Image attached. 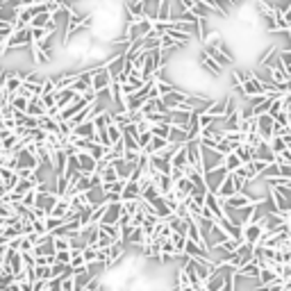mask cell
Segmentation results:
<instances>
[{
  "instance_id": "f35d334b",
  "label": "cell",
  "mask_w": 291,
  "mask_h": 291,
  "mask_svg": "<svg viewBox=\"0 0 291 291\" xmlns=\"http://www.w3.org/2000/svg\"><path fill=\"white\" fill-rule=\"evenodd\" d=\"M273 5H275V9L278 11H289V7H291V0H273Z\"/></svg>"
},
{
  "instance_id": "f546056e",
  "label": "cell",
  "mask_w": 291,
  "mask_h": 291,
  "mask_svg": "<svg viewBox=\"0 0 291 291\" xmlns=\"http://www.w3.org/2000/svg\"><path fill=\"white\" fill-rule=\"evenodd\" d=\"M9 105L14 107V112H25L27 114V107H30V98L25 96H14L9 100Z\"/></svg>"
},
{
  "instance_id": "7c38bea8",
  "label": "cell",
  "mask_w": 291,
  "mask_h": 291,
  "mask_svg": "<svg viewBox=\"0 0 291 291\" xmlns=\"http://www.w3.org/2000/svg\"><path fill=\"white\" fill-rule=\"evenodd\" d=\"M168 116H171V125L189 130V123H191V116H194V112H187V109H175V112H171Z\"/></svg>"
},
{
  "instance_id": "52a82bcc",
  "label": "cell",
  "mask_w": 291,
  "mask_h": 291,
  "mask_svg": "<svg viewBox=\"0 0 291 291\" xmlns=\"http://www.w3.org/2000/svg\"><path fill=\"white\" fill-rule=\"evenodd\" d=\"M273 130H275V119L271 114H264V116H257V132L262 135L264 141L273 139Z\"/></svg>"
},
{
  "instance_id": "83f0119b",
  "label": "cell",
  "mask_w": 291,
  "mask_h": 291,
  "mask_svg": "<svg viewBox=\"0 0 291 291\" xmlns=\"http://www.w3.org/2000/svg\"><path fill=\"white\" fill-rule=\"evenodd\" d=\"M223 166L227 168V173H237L239 168L243 166L241 159L237 157V152H230V155H225V162H223Z\"/></svg>"
},
{
  "instance_id": "d6986e66",
  "label": "cell",
  "mask_w": 291,
  "mask_h": 291,
  "mask_svg": "<svg viewBox=\"0 0 291 291\" xmlns=\"http://www.w3.org/2000/svg\"><path fill=\"white\" fill-rule=\"evenodd\" d=\"M210 116H214V119H225L227 116V98H223V100H214V103L207 107V112Z\"/></svg>"
},
{
  "instance_id": "6da1fadb",
  "label": "cell",
  "mask_w": 291,
  "mask_h": 291,
  "mask_svg": "<svg viewBox=\"0 0 291 291\" xmlns=\"http://www.w3.org/2000/svg\"><path fill=\"white\" fill-rule=\"evenodd\" d=\"M223 162H225V155H221L216 148H205L203 146V171H214V168L223 166Z\"/></svg>"
},
{
  "instance_id": "7bdbcfd3",
  "label": "cell",
  "mask_w": 291,
  "mask_h": 291,
  "mask_svg": "<svg viewBox=\"0 0 291 291\" xmlns=\"http://www.w3.org/2000/svg\"><path fill=\"white\" fill-rule=\"evenodd\" d=\"M287 37H289V48H291V32H289V34H287Z\"/></svg>"
},
{
  "instance_id": "74e56055",
  "label": "cell",
  "mask_w": 291,
  "mask_h": 291,
  "mask_svg": "<svg viewBox=\"0 0 291 291\" xmlns=\"http://www.w3.org/2000/svg\"><path fill=\"white\" fill-rule=\"evenodd\" d=\"M55 259H57V262H62V264H66V266H71L73 253H71V250H64V253H57V255H55Z\"/></svg>"
},
{
  "instance_id": "ffe728a7",
  "label": "cell",
  "mask_w": 291,
  "mask_h": 291,
  "mask_svg": "<svg viewBox=\"0 0 291 291\" xmlns=\"http://www.w3.org/2000/svg\"><path fill=\"white\" fill-rule=\"evenodd\" d=\"M168 141H171L173 146H184L189 144V132L184 128H175V125H171V135H168Z\"/></svg>"
},
{
  "instance_id": "4dcf8cb0",
  "label": "cell",
  "mask_w": 291,
  "mask_h": 291,
  "mask_svg": "<svg viewBox=\"0 0 291 291\" xmlns=\"http://www.w3.org/2000/svg\"><path fill=\"white\" fill-rule=\"evenodd\" d=\"M107 152H109V148L107 146H103V144H93L91 146V150H89V155L93 157V159H96V162H100V159H105V157H107Z\"/></svg>"
},
{
  "instance_id": "277c9868",
  "label": "cell",
  "mask_w": 291,
  "mask_h": 291,
  "mask_svg": "<svg viewBox=\"0 0 291 291\" xmlns=\"http://www.w3.org/2000/svg\"><path fill=\"white\" fill-rule=\"evenodd\" d=\"M262 239H264V225H262V223H250V225L243 227V243L259 246Z\"/></svg>"
},
{
  "instance_id": "3957f363",
  "label": "cell",
  "mask_w": 291,
  "mask_h": 291,
  "mask_svg": "<svg viewBox=\"0 0 291 291\" xmlns=\"http://www.w3.org/2000/svg\"><path fill=\"white\" fill-rule=\"evenodd\" d=\"M123 218V203H107L100 225H119Z\"/></svg>"
},
{
  "instance_id": "e575fe53",
  "label": "cell",
  "mask_w": 291,
  "mask_h": 291,
  "mask_svg": "<svg viewBox=\"0 0 291 291\" xmlns=\"http://www.w3.org/2000/svg\"><path fill=\"white\" fill-rule=\"evenodd\" d=\"M34 273H37V280H53V269L50 266H37Z\"/></svg>"
},
{
  "instance_id": "8d00e7d4",
  "label": "cell",
  "mask_w": 291,
  "mask_h": 291,
  "mask_svg": "<svg viewBox=\"0 0 291 291\" xmlns=\"http://www.w3.org/2000/svg\"><path fill=\"white\" fill-rule=\"evenodd\" d=\"M137 141H139V148H141V150H146V148L150 146V141H152V132H141V135L137 137Z\"/></svg>"
},
{
  "instance_id": "44dd1931",
  "label": "cell",
  "mask_w": 291,
  "mask_h": 291,
  "mask_svg": "<svg viewBox=\"0 0 291 291\" xmlns=\"http://www.w3.org/2000/svg\"><path fill=\"white\" fill-rule=\"evenodd\" d=\"M255 248H257V246H253V243H241V246H239L237 255H239V259H241V266L250 264L255 259Z\"/></svg>"
},
{
  "instance_id": "8992f818",
  "label": "cell",
  "mask_w": 291,
  "mask_h": 291,
  "mask_svg": "<svg viewBox=\"0 0 291 291\" xmlns=\"http://www.w3.org/2000/svg\"><path fill=\"white\" fill-rule=\"evenodd\" d=\"M241 91H243V96H246V100H248V98L264 96V86H262V80H259V77L253 73V77H250V80H246L241 84Z\"/></svg>"
},
{
  "instance_id": "5bb4252c",
  "label": "cell",
  "mask_w": 291,
  "mask_h": 291,
  "mask_svg": "<svg viewBox=\"0 0 291 291\" xmlns=\"http://www.w3.org/2000/svg\"><path fill=\"white\" fill-rule=\"evenodd\" d=\"M239 191H237V182H234V175H227L225 178V182L221 184V189H218V191H216V196H218V198L221 200H227V198H232V196H237Z\"/></svg>"
},
{
  "instance_id": "d590c367",
  "label": "cell",
  "mask_w": 291,
  "mask_h": 291,
  "mask_svg": "<svg viewBox=\"0 0 291 291\" xmlns=\"http://www.w3.org/2000/svg\"><path fill=\"white\" fill-rule=\"evenodd\" d=\"M53 237H55V234H53ZM55 248H57V253L71 250V239H66V237H55Z\"/></svg>"
},
{
  "instance_id": "1f68e13d",
  "label": "cell",
  "mask_w": 291,
  "mask_h": 291,
  "mask_svg": "<svg viewBox=\"0 0 291 291\" xmlns=\"http://www.w3.org/2000/svg\"><path fill=\"white\" fill-rule=\"evenodd\" d=\"M269 146H271V150H273L275 155H282V152H285L287 148H289V144H287V141L282 139V137H273V139L269 141Z\"/></svg>"
},
{
  "instance_id": "8fae6325",
  "label": "cell",
  "mask_w": 291,
  "mask_h": 291,
  "mask_svg": "<svg viewBox=\"0 0 291 291\" xmlns=\"http://www.w3.org/2000/svg\"><path fill=\"white\" fill-rule=\"evenodd\" d=\"M100 234H103V230H100V223H91V225L82 227L80 237L86 241V246H96L98 239H100Z\"/></svg>"
},
{
  "instance_id": "cb8c5ba5",
  "label": "cell",
  "mask_w": 291,
  "mask_h": 291,
  "mask_svg": "<svg viewBox=\"0 0 291 291\" xmlns=\"http://www.w3.org/2000/svg\"><path fill=\"white\" fill-rule=\"evenodd\" d=\"M155 184H157V189L162 191V196H166V194H171L173 191V187H175V180L171 178V175H155Z\"/></svg>"
},
{
  "instance_id": "7a4b0ae2",
  "label": "cell",
  "mask_w": 291,
  "mask_h": 291,
  "mask_svg": "<svg viewBox=\"0 0 291 291\" xmlns=\"http://www.w3.org/2000/svg\"><path fill=\"white\" fill-rule=\"evenodd\" d=\"M227 175H230V173H227L225 166H218V168H214V171H207L205 173V182H207L210 194H216V191L221 189V184L225 182Z\"/></svg>"
},
{
  "instance_id": "9a60e30c",
  "label": "cell",
  "mask_w": 291,
  "mask_h": 291,
  "mask_svg": "<svg viewBox=\"0 0 291 291\" xmlns=\"http://www.w3.org/2000/svg\"><path fill=\"white\" fill-rule=\"evenodd\" d=\"M123 203H130V200H141V184L135 182V180H128L125 182V189L123 194H121Z\"/></svg>"
},
{
  "instance_id": "d6a6232c",
  "label": "cell",
  "mask_w": 291,
  "mask_h": 291,
  "mask_svg": "<svg viewBox=\"0 0 291 291\" xmlns=\"http://www.w3.org/2000/svg\"><path fill=\"white\" fill-rule=\"evenodd\" d=\"M50 21H53V14H50V11H43V14H37V16H34L30 27H46Z\"/></svg>"
},
{
  "instance_id": "4316f807",
  "label": "cell",
  "mask_w": 291,
  "mask_h": 291,
  "mask_svg": "<svg viewBox=\"0 0 291 291\" xmlns=\"http://www.w3.org/2000/svg\"><path fill=\"white\" fill-rule=\"evenodd\" d=\"M280 275L275 273L273 269H262V273H259V287H271L275 285V280H278Z\"/></svg>"
},
{
  "instance_id": "30bf717a",
  "label": "cell",
  "mask_w": 291,
  "mask_h": 291,
  "mask_svg": "<svg viewBox=\"0 0 291 291\" xmlns=\"http://www.w3.org/2000/svg\"><path fill=\"white\" fill-rule=\"evenodd\" d=\"M200 69H205L212 77H218V75L223 73V66H221V64H216V62L212 60V57L205 53V50H200Z\"/></svg>"
},
{
  "instance_id": "ba28073f",
  "label": "cell",
  "mask_w": 291,
  "mask_h": 291,
  "mask_svg": "<svg viewBox=\"0 0 291 291\" xmlns=\"http://www.w3.org/2000/svg\"><path fill=\"white\" fill-rule=\"evenodd\" d=\"M223 203H225V207H230V210H243V207H248V205H255L257 200H255L250 194H246V191H241V194L232 196V198L223 200Z\"/></svg>"
},
{
  "instance_id": "7402d4cb",
  "label": "cell",
  "mask_w": 291,
  "mask_h": 291,
  "mask_svg": "<svg viewBox=\"0 0 291 291\" xmlns=\"http://www.w3.org/2000/svg\"><path fill=\"white\" fill-rule=\"evenodd\" d=\"M77 98L75 89H62V91H57V107L60 109H66L73 100Z\"/></svg>"
},
{
  "instance_id": "d4e9b609",
  "label": "cell",
  "mask_w": 291,
  "mask_h": 291,
  "mask_svg": "<svg viewBox=\"0 0 291 291\" xmlns=\"http://www.w3.org/2000/svg\"><path fill=\"white\" fill-rule=\"evenodd\" d=\"M234 152H237V157L241 159V164H243V166H248V164H253V162H255V148H250L248 144L239 146V148H237Z\"/></svg>"
},
{
  "instance_id": "e0dca14e",
  "label": "cell",
  "mask_w": 291,
  "mask_h": 291,
  "mask_svg": "<svg viewBox=\"0 0 291 291\" xmlns=\"http://www.w3.org/2000/svg\"><path fill=\"white\" fill-rule=\"evenodd\" d=\"M203 50H205V53L210 55V57H212V60L216 62V64H221L223 69H225V66H230V64H232V57H227V55L223 53L221 48H216V46H205V48H203Z\"/></svg>"
},
{
  "instance_id": "ab89813d",
  "label": "cell",
  "mask_w": 291,
  "mask_h": 291,
  "mask_svg": "<svg viewBox=\"0 0 291 291\" xmlns=\"http://www.w3.org/2000/svg\"><path fill=\"white\" fill-rule=\"evenodd\" d=\"M275 164H291V148H287L282 155H278V162Z\"/></svg>"
},
{
  "instance_id": "603a6c76",
  "label": "cell",
  "mask_w": 291,
  "mask_h": 291,
  "mask_svg": "<svg viewBox=\"0 0 291 291\" xmlns=\"http://www.w3.org/2000/svg\"><path fill=\"white\" fill-rule=\"evenodd\" d=\"M27 116H34V119H43V116H48V109L43 107L41 98H32V100H30V107H27Z\"/></svg>"
},
{
  "instance_id": "ac0fdd59",
  "label": "cell",
  "mask_w": 291,
  "mask_h": 291,
  "mask_svg": "<svg viewBox=\"0 0 291 291\" xmlns=\"http://www.w3.org/2000/svg\"><path fill=\"white\" fill-rule=\"evenodd\" d=\"M173 168H178V171H187V168H189L187 144H184V146H178V150L173 152Z\"/></svg>"
},
{
  "instance_id": "f1b7e54d",
  "label": "cell",
  "mask_w": 291,
  "mask_h": 291,
  "mask_svg": "<svg viewBox=\"0 0 291 291\" xmlns=\"http://www.w3.org/2000/svg\"><path fill=\"white\" fill-rule=\"evenodd\" d=\"M100 175H103V184H109V187H112V184H116L121 180L119 173H116V168H114V164H109V166L105 168Z\"/></svg>"
},
{
  "instance_id": "2e32d148",
  "label": "cell",
  "mask_w": 291,
  "mask_h": 291,
  "mask_svg": "<svg viewBox=\"0 0 291 291\" xmlns=\"http://www.w3.org/2000/svg\"><path fill=\"white\" fill-rule=\"evenodd\" d=\"M77 162H80V171L84 173V175H93V173H96L98 162L89 155V152H77Z\"/></svg>"
},
{
  "instance_id": "60d3db41",
  "label": "cell",
  "mask_w": 291,
  "mask_h": 291,
  "mask_svg": "<svg viewBox=\"0 0 291 291\" xmlns=\"http://www.w3.org/2000/svg\"><path fill=\"white\" fill-rule=\"evenodd\" d=\"M285 232H287V237H289V241H291V223H285Z\"/></svg>"
},
{
  "instance_id": "484cf974",
  "label": "cell",
  "mask_w": 291,
  "mask_h": 291,
  "mask_svg": "<svg viewBox=\"0 0 291 291\" xmlns=\"http://www.w3.org/2000/svg\"><path fill=\"white\" fill-rule=\"evenodd\" d=\"M239 275H243V278H253V280H259V273H262V269L257 266V262H250V264L241 266V269L237 271Z\"/></svg>"
},
{
  "instance_id": "836d02e7",
  "label": "cell",
  "mask_w": 291,
  "mask_h": 291,
  "mask_svg": "<svg viewBox=\"0 0 291 291\" xmlns=\"http://www.w3.org/2000/svg\"><path fill=\"white\" fill-rule=\"evenodd\" d=\"M150 132H152V137H162V139H168V135H171V125H168V123L152 125Z\"/></svg>"
},
{
  "instance_id": "9c48e42d",
  "label": "cell",
  "mask_w": 291,
  "mask_h": 291,
  "mask_svg": "<svg viewBox=\"0 0 291 291\" xmlns=\"http://www.w3.org/2000/svg\"><path fill=\"white\" fill-rule=\"evenodd\" d=\"M255 162H264V164H269V166L278 162V155L271 150L269 141H264L262 146H257V148H255Z\"/></svg>"
},
{
  "instance_id": "5b68a950",
  "label": "cell",
  "mask_w": 291,
  "mask_h": 291,
  "mask_svg": "<svg viewBox=\"0 0 291 291\" xmlns=\"http://www.w3.org/2000/svg\"><path fill=\"white\" fill-rule=\"evenodd\" d=\"M112 84H114V80H112V75H109V71L107 69H100L98 73H93V84H91V89L96 93H103V91H107V89H112Z\"/></svg>"
},
{
  "instance_id": "ee69618b",
  "label": "cell",
  "mask_w": 291,
  "mask_h": 291,
  "mask_svg": "<svg viewBox=\"0 0 291 291\" xmlns=\"http://www.w3.org/2000/svg\"><path fill=\"white\" fill-rule=\"evenodd\" d=\"M289 148H291V144H289Z\"/></svg>"
},
{
  "instance_id": "b9f144b4",
  "label": "cell",
  "mask_w": 291,
  "mask_h": 291,
  "mask_svg": "<svg viewBox=\"0 0 291 291\" xmlns=\"http://www.w3.org/2000/svg\"><path fill=\"white\" fill-rule=\"evenodd\" d=\"M285 18L289 21V25H291V7H289V11H285Z\"/></svg>"
},
{
  "instance_id": "4fadbf2b",
  "label": "cell",
  "mask_w": 291,
  "mask_h": 291,
  "mask_svg": "<svg viewBox=\"0 0 291 291\" xmlns=\"http://www.w3.org/2000/svg\"><path fill=\"white\" fill-rule=\"evenodd\" d=\"M73 135L77 137V139H93L96 141V135H98V130H96V123H93V119L91 121H84V123H80L75 128V132Z\"/></svg>"
}]
</instances>
